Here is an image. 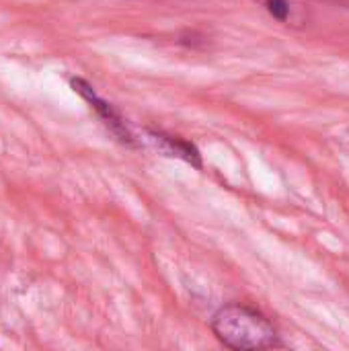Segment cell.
<instances>
[{
	"instance_id": "4",
	"label": "cell",
	"mask_w": 349,
	"mask_h": 351,
	"mask_svg": "<svg viewBox=\"0 0 349 351\" xmlns=\"http://www.w3.org/2000/svg\"><path fill=\"white\" fill-rule=\"evenodd\" d=\"M259 2L269 12V16H274L284 25H294L302 21V8L296 0H259Z\"/></svg>"
},
{
	"instance_id": "2",
	"label": "cell",
	"mask_w": 349,
	"mask_h": 351,
	"mask_svg": "<svg viewBox=\"0 0 349 351\" xmlns=\"http://www.w3.org/2000/svg\"><path fill=\"white\" fill-rule=\"evenodd\" d=\"M72 88L84 99V101H88L91 103V107L99 113V117L103 119V123L123 142V144H128V146H136V140H134V136H132V132L128 130V125H125V121H123V117L113 109V105H109L107 101H103L95 90H93V86L88 84V82H84L82 78H72Z\"/></svg>"
},
{
	"instance_id": "1",
	"label": "cell",
	"mask_w": 349,
	"mask_h": 351,
	"mask_svg": "<svg viewBox=\"0 0 349 351\" xmlns=\"http://www.w3.org/2000/svg\"><path fill=\"white\" fill-rule=\"evenodd\" d=\"M214 335L230 350L253 351L280 348L274 325L257 311L243 304H228L212 319Z\"/></svg>"
},
{
	"instance_id": "3",
	"label": "cell",
	"mask_w": 349,
	"mask_h": 351,
	"mask_svg": "<svg viewBox=\"0 0 349 351\" xmlns=\"http://www.w3.org/2000/svg\"><path fill=\"white\" fill-rule=\"evenodd\" d=\"M152 140L169 154V156H179L187 162H191L193 167H202V158H200V152L193 144L185 142V140H179V138H173V136H165L160 132H150Z\"/></svg>"
},
{
	"instance_id": "5",
	"label": "cell",
	"mask_w": 349,
	"mask_h": 351,
	"mask_svg": "<svg viewBox=\"0 0 349 351\" xmlns=\"http://www.w3.org/2000/svg\"><path fill=\"white\" fill-rule=\"evenodd\" d=\"M341 142H344V144H346V146L349 148V130L346 132V134H344V136H341Z\"/></svg>"
}]
</instances>
